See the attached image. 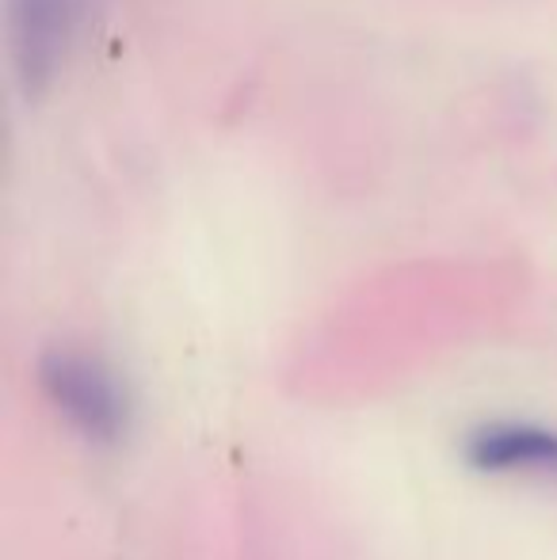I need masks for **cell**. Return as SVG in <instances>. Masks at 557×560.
Wrapping results in <instances>:
<instances>
[{
    "label": "cell",
    "instance_id": "obj_1",
    "mask_svg": "<svg viewBox=\"0 0 557 560\" xmlns=\"http://www.w3.org/2000/svg\"><path fill=\"white\" fill-rule=\"evenodd\" d=\"M38 382L58 416L92 443H115L127 431V393L96 354L50 351L38 366Z\"/></svg>",
    "mask_w": 557,
    "mask_h": 560
},
{
    "label": "cell",
    "instance_id": "obj_2",
    "mask_svg": "<svg viewBox=\"0 0 557 560\" xmlns=\"http://www.w3.org/2000/svg\"><path fill=\"white\" fill-rule=\"evenodd\" d=\"M77 31V0H12V58L31 92L61 69Z\"/></svg>",
    "mask_w": 557,
    "mask_h": 560
},
{
    "label": "cell",
    "instance_id": "obj_3",
    "mask_svg": "<svg viewBox=\"0 0 557 560\" xmlns=\"http://www.w3.org/2000/svg\"><path fill=\"white\" fill-rule=\"evenodd\" d=\"M466 457L481 472H523V477H557V431L538 423H485L466 439Z\"/></svg>",
    "mask_w": 557,
    "mask_h": 560
}]
</instances>
